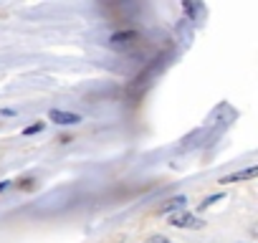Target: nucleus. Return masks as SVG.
Wrapping results in <instances>:
<instances>
[{
  "label": "nucleus",
  "mask_w": 258,
  "mask_h": 243,
  "mask_svg": "<svg viewBox=\"0 0 258 243\" xmlns=\"http://www.w3.org/2000/svg\"><path fill=\"white\" fill-rule=\"evenodd\" d=\"M170 225L172 228H200L203 220L195 218L192 213H172L170 215Z\"/></svg>",
  "instance_id": "2"
},
{
  "label": "nucleus",
  "mask_w": 258,
  "mask_h": 243,
  "mask_svg": "<svg viewBox=\"0 0 258 243\" xmlns=\"http://www.w3.org/2000/svg\"><path fill=\"white\" fill-rule=\"evenodd\" d=\"M258 175V167H245V170H240V172H233V175H228V177H223L220 180V185H233V183H243V180H253Z\"/></svg>",
  "instance_id": "4"
},
{
  "label": "nucleus",
  "mask_w": 258,
  "mask_h": 243,
  "mask_svg": "<svg viewBox=\"0 0 258 243\" xmlns=\"http://www.w3.org/2000/svg\"><path fill=\"white\" fill-rule=\"evenodd\" d=\"M223 200V195H210V198H205V203H200V210H205V208H210L213 203H220Z\"/></svg>",
  "instance_id": "7"
},
{
  "label": "nucleus",
  "mask_w": 258,
  "mask_h": 243,
  "mask_svg": "<svg viewBox=\"0 0 258 243\" xmlns=\"http://www.w3.org/2000/svg\"><path fill=\"white\" fill-rule=\"evenodd\" d=\"M140 41V33L137 31H119L109 38V46L111 48H129V46H135Z\"/></svg>",
  "instance_id": "1"
},
{
  "label": "nucleus",
  "mask_w": 258,
  "mask_h": 243,
  "mask_svg": "<svg viewBox=\"0 0 258 243\" xmlns=\"http://www.w3.org/2000/svg\"><path fill=\"white\" fill-rule=\"evenodd\" d=\"M185 203H187V198H185V195L170 198L167 203H162V205L157 208V215H165V213H177V210H182V208H185Z\"/></svg>",
  "instance_id": "5"
},
{
  "label": "nucleus",
  "mask_w": 258,
  "mask_h": 243,
  "mask_svg": "<svg viewBox=\"0 0 258 243\" xmlns=\"http://www.w3.org/2000/svg\"><path fill=\"white\" fill-rule=\"evenodd\" d=\"M48 119L56 122V125H63V127H71V125H79V122H81L79 114L63 111V109H51V111H48Z\"/></svg>",
  "instance_id": "3"
},
{
  "label": "nucleus",
  "mask_w": 258,
  "mask_h": 243,
  "mask_svg": "<svg viewBox=\"0 0 258 243\" xmlns=\"http://www.w3.org/2000/svg\"><path fill=\"white\" fill-rule=\"evenodd\" d=\"M6 188H11V180H3V183H0V193H3Z\"/></svg>",
  "instance_id": "11"
},
{
  "label": "nucleus",
  "mask_w": 258,
  "mask_h": 243,
  "mask_svg": "<svg viewBox=\"0 0 258 243\" xmlns=\"http://www.w3.org/2000/svg\"><path fill=\"white\" fill-rule=\"evenodd\" d=\"M0 114H3V116H13V114H16V109H3Z\"/></svg>",
  "instance_id": "9"
},
{
  "label": "nucleus",
  "mask_w": 258,
  "mask_h": 243,
  "mask_svg": "<svg viewBox=\"0 0 258 243\" xmlns=\"http://www.w3.org/2000/svg\"><path fill=\"white\" fill-rule=\"evenodd\" d=\"M31 183H33V180H23V185H21V188H23V190H31V188H33Z\"/></svg>",
  "instance_id": "10"
},
{
  "label": "nucleus",
  "mask_w": 258,
  "mask_h": 243,
  "mask_svg": "<svg viewBox=\"0 0 258 243\" xmlns=\"http://www.w3.org/2000/svg\"><path fill=\"white\" fill-rule=\"evenodd\" d=\"M43 127H46L43 122H36V125H31V127H26V130H23V135H26V137H31V135H38V132H43Z\"/></svg>",
  "instance_id": "6"
},
{
  "label": "nucleus",
  "mask_w": 258,
  "mask_h": 243,
  "mask_svg": "<svg viewBox=\"0 0 258 243\" xmlns=\"http://www.w3.org/2000/svg\"><path fill=\"white\" fill-rule=\"evenodd\" d=\"M147 243H172L170 238H165V235H155V238H150Z\"/></svg>",
  "instance_id": "8"
}]
</instances>
